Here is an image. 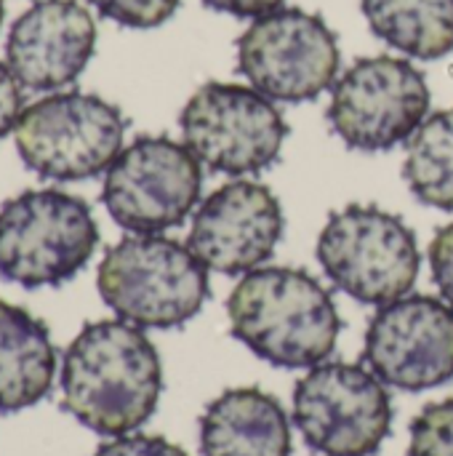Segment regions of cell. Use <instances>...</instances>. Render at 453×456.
Wrapping results in <instances>:
<instances>
[{
  "label": "cell",
  "instance_id": "1",
  "mask_svg": "<svg viewBox=\"0 0 453 456\" xmlns=\"http://www.w3.org/2000/svg\"><path fill=\"white\" fill-rule=\"evenodd\" d=\"M61 409L83 428L120 438L158 409L163 366L147 334L128 321H91L61 358Z\"/></svg>",
  "mask_w": 453,
  "mask_h": 456
},
{
  "label": "cell",
  "instance_id": "2",
  "mask_svg": "<svg viewBox=\"0 0 453 456\" xmlns=\"http://www.w3.org/2000/svg\"><path fill=\"white\" fill-rule=\"evenodd\" d=\"M230 329L278 369H315L334 353L342 318L318 278L296 267H259L227 299Z\"/></svg>",
  "mask_w": 453,
  "mask_h": 456
},
{
  "label": "cell",
  "instance_id": "3",
  "mask_svg": "<svg viewBox=\"0 0 453 456\" xmlns=\"http://www.w3.org/2000/svg\"><path fill=\"white\" fill-rule=\"evenodd\" d=\"M96 289L120 321L139 329H179L211 294L208 267L187 243L136 232L104 254Z\"/></svg>",
  "mask_w": 453,
  "mask_h": 456
},
{
  "label": "cell",
  "instance_id": "4",
  "mask_svg": "<svg viewBox=\"0 0 453 456\" xmlns=\"http://www.w3.org/2000/svg\"><path fill=\"white\" fill-rule=\"evenodd\" d=\"M99 246L91 206L61 190H27L0 206V275L21 289L72 281Z\"/></svg>",
  "mask_w": 453,
  "mask_h": 456
},
{
  "label": "cell",
  "instance_id": "5",
  "mask_svg": "<svg viewBox=\"0 0 453 456\" xmlns=\"http://www.w3.org/2000/svg\"><path fill=\"white\" fill-rule=\"evenodd\" d=\"M318 262L328 281L363 305L406 297L419 278L414 230L374 203L334 211L318 238Z\"/></svg>",
  "mask_w": 453,
  "mask_h": 456
},
{
  "label": "cell",
  "instance_id": "6",
  "mask_svg": "<svg viewBox=\"0 0 453 456\" xmlns=\"http://www.w3.org/2000/svg\"><path fill=\"white\" fill-rule=\"evenodd\" d=\"M123 136L125 118L120 107L83 91L37 99L13 128L21 163L53 182H83L107 174L123 150Z\"/></svg>",
  "mask_w": 453,
  "mask_h": 456
},
{
  "label": "cell",
  "instance_id": "7",
  "mask_svg": "<svg viewBox=\"0 0 453 456\" xmlns=\"http://www.w3.org/2000/svg\"><path fill=\"white\" fill-rule=\"evenodd\" d=\"M339 40L323 16L280 5L238 37V72L272 102H312L339 77Z\"/></svg>",
  "mask_w": 453,
  "mask_h": 456
},
{
  "label": "cell",
  "instance_id": "8",
  "mask_svg": "<svg viewBox=\"0 0 453 456\" xmlns=\"http://www.w3.org/2000/svg\"><path fill=\"white\" fill-rule=\"evenodd\" d=\"M422 69L398 56L358 59L331 86V131L358 152H384L409 142L430 112Z\"/></svg>",
  "mask_w": 453,
  "mask_h": 456
},
{
  "label": "cell",
  "instance_id": "9",
  "mask_svg": "<svg viewBox=\"0 0 453 456\" xmlns=\"http://www.w3.org/2000/svg\"><path fill=\"white\" fill-rule=\"evenodd\" d=\"M184 144L198 160L227 176L270 168L283 150L288 123L256 88L238 83L200 86L179 115Z\"/></svg>",
  "mask_w": 453,
  "mask_h": 456
},
{
  "label": "cell",
  "instance_id": "10",
  "mask_svg": "<svg viewBox=\"0 0 453 456\" xmlns=\"http://www.w3.org/2000/svg\"><path fill=\"white\" fill-rule=\"evenodd\" d=\"M203 163L171 136H136L107 168L101 203L128 232L160 235L179 227L200 200Z\"/></svg>",
  "mask_w": 453,
  "mask_h": 456
},
{
  "label": "cell",
  "instance_id": "11",
  "mask_svg": "<svg viewBox=\"0 0 453 456\" xmlns=\"http://www.w3.org/2000/svg\"><path fill=\"white\" fill-rule=\"evenodd\" d=\"M294 425L323 456H374L392 430L387 385L358 363H320L296 382Z\"/></svg>",
  "mask_w": 453,
  "mask_h": 456
},
{
  "label": "cell",
  "instance_id": "12",
  "mask_svg": "<svg viewBox=\"0 0 453 456\" xmlns=\"http://www.w3.org/2000/svg\"><path fill=\"white\" fill-rule=\"evenodd\" d=\"M363 361L390 387L422 393L453 379V310L435 297L406 294L376 310Z\"/></svg>",
  "mask_w": 453,
  "mask_h": 456
},
{
  "label": "cell",
  "instance_id": "13",
  "mask_svg": "<svg viewBox=\"0 0 453 456\" xmlns=\"http://www.w3.org/2000/svg\"><path fill=\"white\" fill-rule=\"evenodd\" d=\"M283 227L275 192L267 184L235 179L198 206L187 246L219 275H248L272 259Z\"/></svg>",
  "mask_w": 453,
  "mask_h": 456
},
{
  "label": "cell",
  "instance_id": "14",
  "mask_svg": "<svg viewBox=\"0 0 453 456\" xmlns=\"http://www.w3.org/2000/svg\"><path fill=\"white\" fill-rule=\"evenodd\" d=\"M96 48V21L77 0H40L8 29L5 64L29 91H59L80 77Z\"/></svg>",
  "mask_w": 453,
  "mask_h": 456
},
{
  "label": "cell",
  "instance_id": "15",
  "mask_svg": "<svg viewBox=\"0 0 453 456\" xmlns=\"http://www.w3.org/2000/svg\"><path fill=\"white\" fill-rule=\"evenodd\" d=\"M203 456H291V425L280 401L259 387L224 390L200 417Z\"/></svg>",
  "mask_w": 453,
  "mask_h": 456
},
{
  "label": "cell",
  "instance_id": "16",
  "mask_svg": "<svg viewBox=\"0 0 453 456\" xmlns=\"http://www.w3.org/2000/svg\"><path fill=\"white\" fill-rule=\"evenodd\" d=\"M56 361L48 326L0 299V414L37 406L53 387Z\"/></svg>",
  "mask_w": 453,
  "mask_h": 456
},
{
  "label": "cell",
  "instance_id": "17",
  "mask_svg": "<svg viewBox=\"0 0 453 456\" xmlns=\"http://www.w3.org/2000/svg\"><path fill=\"white\" fill-rule=\"evenodd\" d=\"M371 32L406 56L435 61L453 51V0H360Z\"/></svg>",
  "mask_w": 453,
  "mask_h": 456
},
{
  "label": "cell",
  "instance_id": "18",
  "mask_svg": "<svg viewBox=\"0 0 453 456\" xmlns=\"http://www.w3.org/2000/svg\"><path fill=\"white\" fill-rule=\"evenodd\" d=\"M403 179L425 206L453 211V107L427 115L406 142Z\"/></svg>",
  "mask_w": 453,
  "mask_h": 456
},
{
  "label": "cell",
  "instance_id": "19",
  "mask_svg": "<svg viewBox=\"0 0 453 456\" xmlns=\"http://www.w3.org/2000/svg\"><path fill=\"white\" fill-rule=\"evenodd\" d=\"M406 456H453V398L430 403L417 414Z\"/></svg>",
  "mask_w": 453,
  "mask_h": 456
},
{
  "label": "cell",
  "instance_id": "20",
  "mask_svg": "<svg viewBox=\"0 0 453 456\" xmlns=\"http://www.w3.org/2000/svg\"><path fill=\"white\" fill-rule=\"evenodd\" d=\"M104 19L131 27V29H152L166 24L182 0H88Z\"/></svg>",
  "mask_w": 453,
  "mask_h": 456
},
{
  "label": "cell",
  "instance_id": "21",
  "mask_svg": "<svg viewBox=\"0 0 453 456\" xmlns=\"http://www.w3.org/2000/svg\"><path fill=\"white\" fill-rule=\"evenodd\" d=\"M93 456H190L182 446L166 441L163 436H120L101 444Z\"/></svg>",
  "mask_w": 453,
  "mask_h": 456
},
{
  "label": "cell",
  "instance_id": "22",
  "mask_svg": "<svg viewBox=\"0 0 453 456\" xmlns=\"http://www.w3.org/2000/svg\"><path fill=\"white\" fill-rule=\"evenodd\" d=\"M430 270L443 302L453 310V222L441 227L430 243Z\"/></svg>",
  "mask_w": 453,
  "mask_h": 456
},
{
  "label": "cell",
  "instance_id": "23",
  "mask_svg": "<svg viewBox=\"0 0 453 456\" xmlns=\"http://www.w3.org/2000/svg\"><path fill=\"white\" fill-rule=\"evenodd\" d=\"M21 88L24 86L16 80L11 67L0 61V139H5L16 128L21 112H24V91Z\"/></svg>",
  "mask_w": 453,
  "mask_h": 456
},
{
  "label": "cell",
  "instance_id": "24",
  "mask_svg": "<svg viewBox=\"0 0 453 456\" xmlns=\"http://www.w3.org/2000/svg\"><path fill=\"white\" fill-rule=\"evenodd\" d=\"M203 3L214 11L232 13L240 19H259L283 5V0H203Z\"/></svg>",
  "mask_w": 453,
  "mask_h": 456
},
{
  "label": "cell",
  "instance_id": "25",
  "mask_svg": "<svg viewBox=\"0 0 453 456\" xmlns=\"http://www.w3.org/2000/svg\"><path fill=\"white\" fill-rule=\"evenodd\" d=\"M3 16H5V3L0 0V24H3Z\"/></svg>",
  "mask_w": 453,
  "mask_h": 456
}]
</instances>
